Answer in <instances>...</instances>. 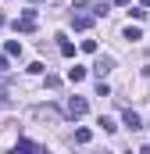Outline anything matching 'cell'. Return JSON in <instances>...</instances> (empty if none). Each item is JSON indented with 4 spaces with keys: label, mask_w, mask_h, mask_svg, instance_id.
<instances>
[{
    "label": "cell",
    "mask_w": 150,
    "mask_h": 154,
    "mask_svg": "<svg viewBox=\"0 0 150 154\" xmlns=\"http://www.w3.org/2000/svg\"><path fill=\"white\" fill-rule=\"evenodd\" d=\"M29 115L39 118V122H61V111H57V108H50V104H46V108H43V104H36Z\"/></svg>",
    "instance_id": "obj_1"
},
{
    "label": "cell",
    "mask_w": 150,
    "mask_h": 154,
    "mask_svg": "<svg viewBox=\"0 0 150 154\" xmlns=\"http://www.w3.org/2000/svg\"><path fill=\"white\" fill-rule=\"evenodd\" d=\"M86 111H89V104H86V97H72V100H68V115H72V118H82Z\"/></svg>",
    "instance_id": "obj_2"
},
{
    "label": "cell",
    "mask_w": 150,
    "mask_h": 154,
    "mask_svg": "<svg viewBox=\"0 0 150 154\" xmlns=\"http://www.w3.org/2000/svg\"><path fill=\"white\" fill-rule=\"evenodd\" d=\"M14 29H18V32H32V29H36V11H25V14L14 22Z\"/></svg>",
    "instance_id": "obj_3"
},
{
    "label": "cell",
    "mask_w": 150,
    "mask_h": 154,
    "mask_svg": "<svg viewBox=\"0 0 150 154\" xmlns=\"http://www.w3.org/2000/svg\"><path fill=\"white\" fill-rule=\"evenodd\" d=\"M14 154H46V151L36 147L32 140H18V143H14Z\"/></svg>",
    "instance_id": "obj_4"
},
{
    "label": "cell",
    "mask_w": 150,
    "mask_h": 154,
    "mask_svg": "<svg viewBox=\"0 0 150 154\" xmlns=\"http://www.w3.org/2000/svg\"><path fill=\"white\" fill-rule=\"evenodd\" d=\"M89 25H93V18H89V14H72V29L82 32V29H89Z\"/></svg>",
    "instance_id": "obj_5"
},
{
    "label": "cell",
    "mask_w": 150,
    "mask_h": 154,
    "mask_svg": "<svg viewBox=\"0 0 150 154\" xmlns=\"http://www.w3.org/2000/svg\"><path fill=\"white\" fill-rule=\"evenodd\" d=\"M125 125H129V129H143V122H140V115H136L132 108H125Z\"/></svg>",
    "instance_id": "obj_6"
},
{
    "label": "cell",
    "mask_w": 150,
    "mask_h": 154,
    "mask_svg": "<svg viewBox=\"0 0 150 154\" xmlns=\"http://www.w3.org/2000/svg\"><path fill=\"white\" fill-rule=\"evenodd\" d=\"M93 72H97V75H100V79H104V75H107V72H111V57H100V61L93 65Z\"/></svg>",
    "instance_id": "obj_7"
},
{
    "label": "cell",
    "mask_w": 150,
    "mask_h": 154,
    "mask_svg": "<svg viewBox=\"0 0 150 154\" xmlns=\"http://www.w3.org/2000/svg\"><path fill=\"white\" fill-rule=\"evenodd\" d=\"M57 39H61V43H57L61 54H64V57H75V43H72V39H64V36H57Z\"/></svg>",
    "instance_id": "obj_8"
},
{
    "label": "cell",
    "mask_w": 150,
    "mask_h": 154,
    "mask_svg": "<svg viewBox=\"0 0 150 154\" xmlns=\"http://www.w3.org/2000/svg\"><path fill=\"white\" fill-rule=\"evenodd\" d=\"M68 79H72V82H82V79H86V68H82V65L68 68Z\"/></svg>",
    "instance_id": "obj_9"
},
{
    "label": "cell",
    "mask_w": 150,
    "mask_h": 154,
    "mask_svg": "<svg viewBox=\"0 0 150 154\" xmlns=\"http://www.w3.org/2000/svg\"><path fill=\"white\" fill-rule=\"evenodd\" d=\"M89 140H93L89 129H75V143H89Z\"/></svg>",
    "instance_id": "obj_10"
},
{
    "label": "cell",
    "mask_w": 150,
    "mask_h": 154,
    "mask_svg": "<svg viewBox=\"0 0 150 154\" xmlns=\"http://www.w3.org/2000/svg\"><path fill=\"white\" fill-rule=\"evenodd\" d=\"M7 54L18 57V54H22V43H18V39H7Z\"/></svg>",
    "instance_id": "obj_11"
},
{
    "label": "cell",
    "mask_w": 150,
    "mask_h": 154,
    "mask_svg": "<svg viewBox=\"0 0 150 154\" xmlns=\"http://www.w3.org/2000/svg\"><path fill=\"white\" fill-rule=\"evenodd\" d=\"M97 125H100V129H104V133H114V129H118V125H114V118H100V122H97Z\"/></svg>",
    "instance_id": "obj_12"
},
{
    "label": "cell",
    "mask_w": 150,
    "mask_h": 154,
    "mask_svg": "<svg viewBox=\"0 0 150 154\" xmlns=\"http://www.w3.org/2000/svg\"><path fill=\"white\" fill-rule=\"evenodd\" d=\"M125 39H132V43H136V39H143V32H140L136 25H129V29H125Z\"/></svg>",
    "instance_id": "obj_13"
},
{
    "label": "cell",
    "mask_w": 150,
    "mask_h": 154,
    "mask_svg": "<svg viewBox=\"0 0 150 154\" xmlns=\"http://www.w3.org/2000/svg\"><path fill=\"white\" fill-rule=\"evenodd\" d=\"M107 11H111V4H97V7H93V14H97V18H104Z\"/></svg>",
    "instance_id": "obj_14"
},
{
    "label": "cell",
    "mask_w": 150,
    "mask_h": 154,
    "mask_svg": "<svg viewBox=\"0 0 150 154\" xmlns=\"http://www.w3.org/2000/svg\"><path fill=\"white\" fill-rule=\"evenodd\" d=\"M82 50L86 54H97V39H82Z\"/></svg>",
    "instance_id": "obj_15"
},
{
    "label": "cell",
    "mask_w": 150,
    "mask_h": 154,
    "mask_svg": "<svg viewBox=\"0 0 150 154\" xmlns=\"http://www.w3.org/2000/svg\"><path fill=\"white\" fill-rule=\"evenodd\" d=\"M0 72H7V54H0Z\"/></svg>",
    "instance_id": "obj_16"
},
{
    "label": "cell",
    "mask_w": 150,
    "mask_h": 154,
    "mask_svg": "<svg viewBox=\"0 0 150 154\" xmlns=\"http://www.w3.org/2000/svg\"><path fill=\"white\" fill-rule=\"evenodd\" d=\"M4 104H7V97H4V90H0V108H4Z\"/></svg>",
    "instance_id": "obj_17"
},
{
    "label": "cell",
    "mask_w": 150,
    "mask_h": 154,
    "mask_svg": "<svg viewBox=\"0 0 150 154\" xmlns=\"http://www.w3.org/2000/svg\"><path fill=\"white\" fill-rule=\"evenodd\" d=\"M143 7H150V0H143Z\"/></svg>",
    "instance_id": "obj_18"
},
{
    "label": "cell",
    "mask_w": 150,
    "mask_h": 154,
    "mask_svg": "<svg viewBox=\"0 0 150 154\" xmlns=\"http://www.w3.org/2000/svg\"><path fill=\"white\" fill-rule=\"evenodd\" d=\"M0 25H4V14H0Z\"/></svg>",
    "instance_id": "obj_19"
},
{
    "label": "cell",
    "mask_w": 150,
    "mask_h": 154,
    "mask_svg": "<svg viewBox=\"0 0 150 154\" xmlns=\"http://www.w3.org/2000/svg\"><path fill=\"white\" fill-rule=\"evenodd\" d=\"M32 4H43V0H32Z\"/></svg>",
    "instance_id": "obj_20"
}]
</instances>
